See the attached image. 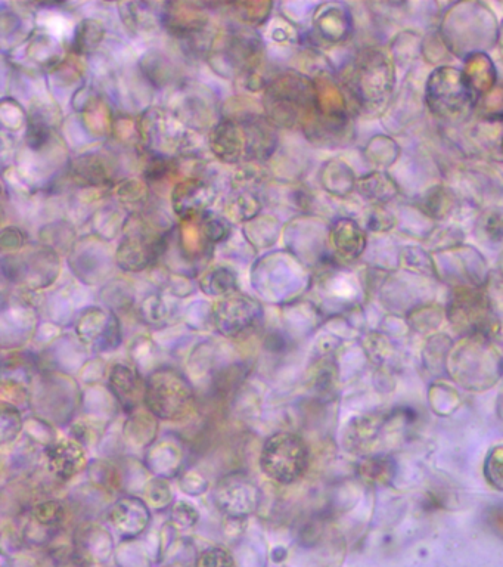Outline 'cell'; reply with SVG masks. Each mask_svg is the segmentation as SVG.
<instances>
[{"label": "cell", "instance_id": "6da1fadb", "mask_svg": "<svg viewBox=\"0 0 503 567\" xmlns=\"http://www.w3.org/2000/svg\"><path fill=\"white\" fill-rule=\"evenodd\" d=\"M265 108L273 125L307 127L318 114L315 83L300 74H282L267 85Z\"/></svg>", "mask_w": 503, "mask_h": 567}, {"label": "cell", "instance_id": "7a4b0ae2", "mask_svg": "<svg viewBox=\"0 0 503 567\" xmlns=\"http://www.w3.org/2000/svg\"><path fill=\"white\" fill-rule=\"evenodd\" d=\"M144 404L151 414L166 421L185 420L195 407V392L188 378L175 368L155 370L145 381Z\"/></svg>", "mask_w": 503, "mask_h": 567}, {"label": "cell", "instance_id": "3957f363", "mask_svg": "<svg viewBox=\"0 0 503 567\" xmlns=\"http://www.w3.org/2000/svg\"><path fill=\"white\" fill-rule=\"evenodd\" d=\"M172 111L149 108L138 122L141 144L154 156L172 158L195 147V133Z\"/></svg>", "mask_w": 503, "mask_h": 567}, {"label": "cell", "instance_id": "277c9868", "mask_svg": "<svg viewBox=\"0 0 503 567\" xmlns=\"http://www.w3.org/2000/svg\"><path fill=\"white\" fill-rule=\"evenodd\" d=\"M211 67L223 76L256 71L262 63L263 45L257 34L247 29H229L211 43Z\"/></svg>", "mask_w": 503, "mask_h": 567}, {"label": "cell", "instance_id": "5b68a950", "mask_svg": "<svg viewBox=\"0 0 503 567\" xmlns=\"http://www.w3.org/2000/svg\"><path fill=\"white\" fill-rule=\"evenodd\" d=\"M260 467L273 482L290 485L306 473L309 467V448L294 433H275L263 445Z\"/></svg>", "mask_w": 503, "mask_h": 567}, {"label": "cell", "instance_id": "8992f818", "mask_svg": "<svg viewBox=\"0 0 503 567\" xmlns=\"http://www.w3.org/2000/svg\"><path fill=\"white\" fill-rule=\"evenodd\" d=\"M262 318V305L253 297L241 293L223 297L211 311V321L216 330L231 339H239L253 333Z\"/></svg>", "mask_w": 503, "mask_h": 567}, {"label": "cell", "instance_id": "52a82bcc", "mask_svg": "<svg viewBox=\"0 0 503 567\" xmlns=\"http://www.w3.org/2000/svg\"><path fill=\"white\" fill-rule=\"evenodd\" d=\"M247 116L225 117L211 129L208 144L211 153L228 164L250 160V138H248Z\"/></svg>", "mask_w": 503, "mask_h": 567}, {"label": "cell", "instance_id": "ba28073f", "mask_svg": "<svg viewBox=\"0 0 503 567\" xmlns=\"http://www.w3.org/2000/svg\"><path fill=\"white\" fill-rule=\"evenodd\" d=\"M214 500L226 516L245 519L256 511L260 491L247 474L232 473L220 480Z\"/></svg>", "mask_w": 503, "mask_h": 567}, {"label": "cell", "instance_id": "9c48e42d", "mask_svg": "<svg viewBox=\"0 0 503 567\" xmlns=\"http://www.w3.org/2000/svg\"><path fill=\"white\" fill-rule=\"evenodd\" d=\"M77 336L93 350H110L120 345L119 319L113 312L89 308L77 322Z\"/></svg>", "mask_w": 503, "mask_h": 567}, {"label": "cell", "instance_id": "30bf717a", "mask_svg": "<svg viewBox=\"0 0 503 567\" xmlns=\"http://www.w3.org/2000/svg\"><path fill=\"white\" fill-rule=\"evenodd\" d=\"M160 18L164 29L180 40H195L203 36L210 21L207 12L192 2H167Z\"/></svg>", "mask_w": 503, "mask_h": 567}, {"label": "cell", "instance_id": "8fae6325", "mask_svg": "<svg viewBox=\"0 0 503 567\" xmlns=\"http://www.w3.org/2000/svg\"><path fill=\"white\" fill-rule=\"evenodd\" d=\"M217 194L203 179L191 178L180 182L172 192V206L182 221L204 218L214 204Z\"/></svg>", "mask_w": 503, "mask_h": 567}, {"label": "cell", "instance_id": "7c38bea8", "mask_svg": "<svg viewBox=\"0 0 503 567\" xmlns=\"http://www.w3.org/2000/svg\"><path fill=\"white\" fill-rule=\"evenodd\" d=\"M49 472L57 479L70 480L86 466V452L80 443L61 441L46 449Z\"/></svg>", "mask_w": 503, "mask_h": 567}, {"label": "cell", "instance_id": "4fadbf2b", "mask_svg": "<svg viewBox=\"0 0 503 567\" xmlns=\"http://www.w3.org/2000/svg\"><path fill=\"white\" fill-rule=\"evenodd\" d=\"M111 522L121 535L135 538L147 529L149 523L148 505L138 497L120 498L111 510Z\"/></svg>", "mask_w": 503, "mask_h": 567}, {"label": "cell", "instance_id": "5bb4252c", "mask_svg": "<svg viewBox=\"0 0 503 567\" xmlns=\"http://www.w3.org/2000/svg\"><path fill=\"white\" fill-rule=\"evenodd\" d=\"M110 387L126 411H132L141 396L144 398L145 386L142 387L141 378L129 365H114L110 373Z\"/></svg>", "mask_w": 503, "mask_h": 567}, {"label": "cell", "instance_id": "9a60e30c", "mask_svg": "<svg viewBox=\"0 0 503 567\" xmlns=\"http://www.w3.org/2000/svg\"><path fill=\"white\" fill-rule=\"evenodd\" d=\"M71 178L82 187L102 188L111 184V167L96 154L77 157L70 166Z\"/></svg>", "mask_w": 503, "mask_h": 567}, {"label": "cell", "instance_id": "2e32d148", "mask_svg": "<svg viewBox=\"0 0 503 567\" xmlns=\"http://www.w3.org/2000/svg\"><path fill=\"white\" fill-rule=\"evenodd\" d=\"M141 70L155 88H167L178 80L175 64L160 52H148L141 58Z\"/></svg>", "mask_w": 503, "mask_h": 567}, {"label": "cell", "instance_id": "e0dca14e", "mask_svg": "<svg viewBox=\"0 0 503 567\" xmlns=\"http://www.w3.org/2000/svg\"><path fill=\"white\" fill-rule=\"evenodd\" d=\"M262 203L253 189H235L234 195L226 203L225 210L229 218L237 222H251L259 218Z\"/></svg>", "mask_w": 503, "mask_h": 567}, {"label": "cell", "instance_id": "ac0fdd59", "mask_svg": "<svg viewBox=\"0 0 503 567\" xmlns=\"http://www.w3.org/2000/svg\"><path fill=\"white\" fill-rule=\"evenodd\" d=\"M201 290L210 297H228L238 293L237 275L231 269L217 266L203 275L200 283Z\"/></svg>", "mask_w": 503, "mask_h": 567}, {"label": "cell", "instance_id": "d6986e66", "mask_svg": "<svg viewBox=\"0 0 503 567\" xmlns=\"http://www.w3.org/2000/svg\"><path fill=\"white\" fill-rule=\"evenodd\" d=\"M105 36V27L101 21L86 18L77 26L74 32L71 48L76 55H89L101 45Z\"/></svg>", "mask_w": 503, "mask_h": 567}, {"label": "cell", "instance_id": "ffe728a7", "mask_svg": "<svg viewBox=\"0 0 503 567\" xmlns=\"http://www.w3.org/2000/svg\"><path fill=\"white\" fill-rule=\"evenodd\" d=\"M61 45L55 37L49 34H36L31 40L27 55L34 63L54 67L60 61Z\"/></svg>", "mask_w": 503, "mask_h": 567}, {"label": "cell", "instance_id": "44dd1931", "mask_svg": "<svg viewBox=\"0 0 503 567\" xmlns=\"http://www.w3.org/2000/svg\"><path fill=\"white\" fill-rule=\"evenodd\" d=\"M120 15L127 29L132 32H147L155 27V17L148 3H120Z\"/></svg>", "mask_w": 503, "mask_h": 567}, {"label": "cell", "instance_id": "7402d4cb", "mask_svg": "<svg viewBox=\"0 0 503 567\" xmlns=\"http://www.w3.org/2000/svg\"><path fill=\"white\" fill-rule=\"evenodd\" d=\"M245 225H247L245 226V235L253 246L266 249V247L275 244L276 238H278V222L275 219L263 216V218L253 219Z\"/></svg>", "mask_w": 503, "mask_h": 567}, {"label": "cell", "instance_id": "603a6c76", "mask_svg": "<svg viewBox=\"0 0 503 567\" xmlns=\"http://www.w3.org/2000/svg\"><path fill=\"white\" fill-rule=\"evenodd\" d=\"M362 237V232H359L355 223L349 221L335 223L332 240H334L338 252L343 253L344 256H356L357 253L362 252V249H359V247H362L360 246Z\"/></svg>", "mask_w": 503, "mask_h": 567}, {"label": "cell", "instance_id": "cb8c5ba5", "mask_svg": "<svg viewBox=\"0 0 503 567\" xmlns=\"http://www.w3.org/2000/svg\"><path fill=\"white\" fill-rule=\"evenodd\" d=\"M273 3L270 2H238L234 3L235 15L247 27H259L269 20Z\"/></svg>", "mask_w": 503, "mask_h": 567}, {"label": "cell", "instance_id": "d4e9b609", "mask_svg": "<svg viewBox=\"0 0 503 567\" xmlns=\"http://www.w3.org/2000/svg\"><path fill=\"white\" fill-rule=\"evenodd\" d=\"M201 229H203L204 237H206L210 246L223 243L232 234V226L228 219L211 215V213H207L204 218H201Z\"/></svg>", "mask_w": 503, "mask_h": 567}, {"label": "cell", "instance_id": "484cf974", "mask_svg": "<svg viewBox=\"0 0 503 567\" xmlns=\"http://www.w3.org/2000/svg\"><path fill=\"white\" fill-rule=\"evenodd\" d=\"M31 517L39 523L40 526H45V528H54V526L60 525L65 517L64 505L58 503V501H46L36 505L31 511Z\"/></svg>", "mask_w": 503, "mask_h": 567}, {"label": "cell", "instance_id": "4316f807", "mask_svg": "<svg viewBox=\"0 0 503 567\" xmlns=\"http://www.w3.org/2000/svg\"><path fill=\"white\" fill-rule=\"evenodd\" d=\"M117 200L124 206H139L148 200V189L141 181L127 179L116 189Z\"/></svg>", "mask_w": 503, "mask_h": 567}, {"label": "cell", "instance_id": "83f0119b", "mask_svg": "<svg viewBox=\"0 0 503 567\" xmlns=\"http://www.w3.org/2000/svg\"><path fill=\"white\" fill-rule=\"evenodd\" d=\"M2 442L14 441L21 430L20 412L12 405L2 404Z\"/></svg>", "mask_w": 503, "mask_h": 567}, {"label": "cell", "instance_id": "f1b7e54d", "mask_svg": "<svg viewBox=\"0 0 503 567\" xmlns=\"http://www.w3.org/2000/svg\"><path fill=\"white\" fill-rule=\"evenodd\" d=\"M197 567H235V562L228 551L214 547L200 554Z\"/></svg>", "mask_w": 503, "mask_h": 567}, {"label": "cell", "instance_id": "f546056e", "mask_svg": "<svg viewBox=\"0 0 503 567\" xmlns=\"http://www.w3.org/2000/svg\"><path fill=\"white\" fill-rule=\"evenodd\" d=\"M40 567H88V563L80 554L61 550L49 554Z\"/></svg>", "mask_w": 503, "mask_h": 567}, {"label": "cell", "instance_id": "4dcf8cb0", "mask_svg": "<svg viewBox=\"0 0 503 567\" xmlns=\"http://www.w3.org/2000/svg\"><path fill=\"white\" fill-rule=\"evenodd\" d=\"M172 520L176 525L189 528V526H194L195 523H197L198 513L191 504L180 501V503L176 504L175 508H173Z\"/></svg>", "mask_w": 503, "mask_h": 567}, {"label": "cell", "instance_id": "1f68e13d", "mask_svg": "<svg viewBox=\"0 0 503 567\" xmlns=\"http://www.w3.org/2000/svg\"><path fill=\"white\" fill-rule=\"evenodd\" d=\"M0 244H2L3 250L23 249V234H21L20 229L14 228V226H9V228L3 229L2 237H0Z\"/></svg>", "mask_w": 503, "mask_h": 567}]
</instances>
